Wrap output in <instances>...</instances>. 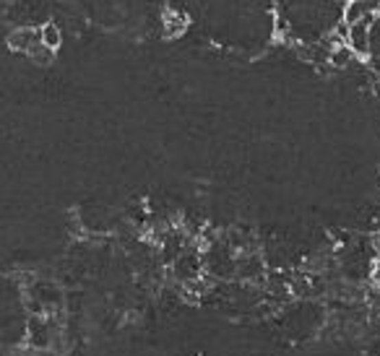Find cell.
Here are the masks:
<instances>
[{"mask_svg": "<svg viewBox=\"0 0 380 356\" xmlns=\"http://www.w3.org/2000/svg\"><path fill=\"white\" fill-rule=\"evenodd\" d=\"M203 260H201V255L198 252H188L185 250L175 263H172V268H175V276L180 278L183 284H196L198 276H201V268H203Z\"/></svg>", "mask_w": 380, "mask_h": 356, "instance_id": "6da1fadb", "label": "cell"}, {"mask_svg": "<svg viewBox=\"0 0 380 356\" xmlns=\"http://www.w3.org/2000/svg\"><path fill=\"white\" fill-rule=\"evenodd\" d=\"M50 338H53V330H50V323L47 320H40V317H31L27 325V341L34 351H47L50 346Z\"/></svg>", "mask_w": 380, "mask_h": 356, "instance_id": "7a4b0ae2", "label": "cell"}, {"mask_svg": "<svg viewBox=\"0 0 380 356\" xmlns=\"http://www.w3.org/2000/svg\"><path fill=\"white\" fill-rule=\"evenodd\" d=\"M370 21L372 18H365V21H357L352 24V31H349V47L354 50L357 57H370Z\"/></svg>", "mask_w": 380, "mask_h": 356, "instance_id": "3957f363", "label": "cell"}, {"mask_svg": "<svg viewBox=\"0 0 380 356\" xmlns=\"http://www.w3.org/2000/svg\"><path fill=\"white\" fill-rule=\"evenodd\" d=\"M40 40V29H16L8 34V47L11 50H21V53H29Z\"/></svg>", "mask_w": 380, "mask_h": 356, "instance_id": "277c9868", "label": "cell"}, {"mask_svg": "<svg viewBox=\"0 0 380 356\" xmlns=\"http://www.w3.org/2000/svg\"><path fill=\"white\" fill-rule=\"evenodd\" d=\"M354 57V50L349 47V44H336V47H331V57H328V63L333 68H349V63H352Z\"/></svg>", "mask_w": 380, "mask_h": 356, "instance_id": "5b68a950", "label": "cell"}, {"mask_svg": "<svg viewBox=\"0 0 380 356\" xmlns=\"http://www.w3.org/2000/svg\"><path fill=\"white\" fill-rule=\"evenodd\" d=\"M365 18H372L365 3L362 0H349L346 3V11H344V21L346 24H357V21H365Z\"/></svg>", "mask_w": 380, "mask_h": 356, "instance_id": "8992f818", "label": "cell"}, {"mask_svg": "<svg viewBox=\"0 0 380 356\" xmlns=\"http://www.w3.org/2000/svg\"><path fill=\"white\" fill-rule=\"evenodd\" d=\"M185 27H188V18L183 14H175V11L164 14V34L167 37H180L185 31Z\"/></svg>", "mask_w": 380, "mask_h": 356, "instance_id": "52a82bcc", "label": "cell"}, {"mask_svg": "<svg viewBox=\"0 0 380 356\" xmlns=\"http://www.w3.org/2000/svg\"><path fill=\"white\" fill-rule=\"evenodd\" d=\"M40 40H42V44H47L50 50H58V47L63 44V31H60L58 24H45V27H40Z\"/></svg>", "mask_w": 380, "mask_h": 356, "instance_id": "ba28073f", "label": "cell"}, {"mask_svg": "<svg viewBox=\"0 0 380 356\" xmlns=\"http://www.w3.org/2000/svg\"><path fill=\"white\" fill-rule=\"evenodd\" d=\"M29 60L34 63V66H50L55 57V50H50L47 44H42V42H37L31 50H29Z\"/></svg>", "mask_w": 380, "mask_h": 356, "instance_id": "9c48e42d", "label": "cell"}, {"mask_svg": "<svg viewBox=\"0 0 380 356\" xmlns=\"http://www.w3.org/2000/svg\"><path fill=\"white\" fill-rule=\"evenodd\" d=\"M42 356H53V354H47V351H42Z\"/></svg>", "mask_w": 380, "mask_h": 356, "instance_id": "30bf717a", "label": "cell"}]
</instances>
